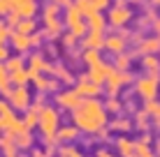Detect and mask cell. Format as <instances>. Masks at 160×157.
Returning <instances> with one entry per match:
<instances>
[{
  "instance_id": "19",
  "label": "cell",
  "mask_w": 160,
  "mask_h": 157,
  "mask_svg": "<svg viewBox=\"0 0 160 157\" xmlns=\"http://www.w3.org/2000/svg\"><path fill=\"white\" fill-rule=\"evenodd\" d=\"M132 127H139V129H144V132L151 127V125H148V113H146L144 109L135 113V122H132Z\"/></svg>"
},
{
  "instance_id": "41",
  "label": "cell",
  "mask_w": 160,
  "mask_h": 157,
  "mask_svg": "<svg viewBox=\"0 0 160 157\" xmlns=\"http://www.w3.org/2000/svg\"><path fill=\"white\" fill-rule=\"evenodd\" d=\"M0 127H2V120H0Z\"/></svg>"
},
{
  "instance_id": "16",
  "label": "cell",
  "mask_w": 160,
  "mask_h": 157,
  "mask_svg": "<svg viewBox=\"0 0 160 157\" xmlns=\"http://www.w3.org/2000/svg\"><path fill=\"white\" fill-rule=\"evenodd\" d=\"M112 65H114V69H118V72H125V69H130V65H132L130 53H128V51L118 53V56H116V60H114Z\"/></svg>"
},
{
  "instance_id": "31",
  "label": "cell",
  "mask_w": 160,
  "mask_h": 157,
  "mask_svg": "<svg viewBox=\"0 0 160 157\" xmlns=\"http://www.w3.org/2000/svg\"><path fill=\"white\" fill-rule=\"evenodd\" d=\"M56 14H58V7H56V5L47 7V19H56Z\"/></svg>"
},
{
  "instance_id": "27",
  "label": "cell",
  "mask_w": 160,
  "mask_h": 157,
  "mask_svg": "<svg viewBox=\"0 0 160 157\" xmlns=\"http://www.w3.org/2000/svg\"><path fill=\"white\" fill-rule=\"evenodd\" d=\"M53 72H56L58 76L63 79V81H65V83H72V74H70V72H68V69H65V67H56V69H53Z\"/></svg>"
},
{
  "instance_id": "12",
  "label": "cell",
  "mask_w": 160,
  "mask_h": 157,
  "mask_svg": "<svg viewBox=\"0 0 160 157\" xmlns=\"http://www.w3.org/2000/svg\"><path fill=\"white\" fill-rule=\"evenodd\" d=\"M58 104L63 106V109H70V111H74L77 106L81 104V97L74 93V90H68V93H63V95H58Z\"/></svg>"
},
{
  "instance_id": "18",
  "label": "cell",
  "mask_w": 160,
  "mask_h": 157,
  "mask_svg": "<svg viewBox=\"0 0 160 157\" xmlns=\"http://www.w3.org/2000/svg\"><path fill=\"white\" fill-rule=\"evenodd\" d=\"M81 58H84V62L88 65V67H91V65H95V62H100V60H102V53H100V48H86Z\"/></svg>"
},
{
  "instance_id": "42",
  "label": "cell",
  "mask_w": 160,
  "mask_h": 157,
  "mask_svg": "<svg viewBox=\"0 0 160 157\" xmlns=\"http://www.w3.org/2000/svg\"><path fill=\"white\" fill-rule=\"evenodd\" d=\"M9 157H14V155H9Z\"/></svg>"
},
{
  "instance_id": "28",
  "label": "cell",
  "mask_w": 160,
  "mask_h": 157,
  "mask_svg": "<svg viewBox=\"0 0 160 157\" xmlns=\"http://www.w3.org/2000/svg\"><path fill=\"white\" fill-rule=\"evenodd\" d=\"M60 153H63V157H84V155H81V153H79V150H77V148H72V145H68V148H63V150H60Z\"/></svg>"
},
{
  "instance_id": "9",
  "label": "cell",
  "mask_w": 160,
  "mask_h": 157,
  "mask_svg": "<svg viewBox=\"0 0 160 157\" xmlns=\"http://www.w3.org/2000/svg\"><path fill=\"white\" fill-rule=\"evenodd\" d=\"M102 85H104L102 90L107 93V97H118V93L125 88V83H123V74H121L118 69H114V72L107 76V81H104Z\"/></svg>"
},
{
  "instance_id": "6",
  "label": "cell",
  "mask_w": 160,
  "mask_h": 157,
  "mask_svg": "<svg viewBox=\"0 0 160 157\" xmlns=\"http://www.w3.org/2000/svg\"><path fill=\"white\" fill-rule=\"evenodd\" d=\"M112 72H114V65H112V62H104V60H100V62H95V65H91V67H88V79H91L93 83L102 85Z\"/></svg>"
},
{
  "instance_id": "35",
  "label": "cell",
  "mask_w": 160,
  "mask_h": 157,
  "mask_svg": "<svg viewBox=\"0 0 160 157\" xmlns=\"http://www.w3.org/2000/svg\"><path fill=\"white\" fill-rule=\"evenodd\" d=\"M153 155H156V157H160V139L156 141V148H153Z\"/></svg>"
},
{
  "instance_id": "30",
  "label": "cell",
  "mask_w": 160,
  "mask_h": 157,
  "mask_svg": "<svg viewBox=\"0 0 160 157\" xmlns=\"http://www.w3.org/2000/svg\"><path fill=\"white\" fill-rule=\"evenodd\" d=\"M151 28H153V32H156V37H160V16H156V19H153Z\"/></svg>"
},
{
  "instance_id": "34",
  "label": "cell",
  "mask_w": 160,
  "mask_h": 157,
  "mask_svg": "<svg viewBox=\"0 0 160 157\" xmlns=\"http://www.w3.org/2000/svg\"><path fill=\"white\" fill-rule=\"evenodd\" d=\"M42 60H40V58H35V67H42ZM35 74H37V69H32V72H30V76H35Z\"/></svg>"
},
{
  "instance_id": "37",
  "label": "cell",
  "mask_w": 160,
  "mask_h": 157,
  "mask_svg": "<svg viewBox=\"0 0 160 157\" xmlns=\"http://www.w3.org/2000/svg\"><path fill=\"white\" fill-rule=\"evenodd\" d=\"M98 157H114V155L107 153V150H98Z\"/></svg>"
},
{
  "instance_id": "8",
  "label": "cell",
  "mask_w": 160,
  "mask_h": 157,
  "mask_svg": "<svg viewBox=\"0 0 160 157\" xmlns=\"http://www.w3.org/2000/svg\"><path fill=\"white\" fill-rule=\"evenodd\" d=\"M74 93L79 95L81 99H86V97H100L102 95V85L93 83L88 76H81L79 83H77V88H74Z\"/></svg>"
},
{
  "instance_id": "21",
  "label": "cell",
  "mask_w": 160,
  "mask_h": 157,
  "mask_svg": "<svg viewBox=\"0 0 160 157\" xmlns=\"http://www.w3.org/2000/svg\"><path fill=\"white\" fill-rule=\"evenodd\" d=\"M144 111L148 113V118H153V120H156V118H160V102H158V97L156 99H148L146 104H144Z\"/></svg>"
},
{
  "instance_id": "4",
  "label": "cell",
  "mask_w": 160,
  "mask_h": 157,
  "mask_svg": "<svg viewBox=\"0 0 160 157\" xmlns=\"http://www.w3.org/2000/svg\"><path fill=\"white\" fill-rule=\"evenodd\" d=\"M68 28H70V32H72L74 37H84L86 30H88V25H86L84 16H81V12L77 7H72V5L68 7Z\"/></svg>"
},
{
  "instance_id": "1",
  "label": "cell",
  "mask_w": 160,
  "mask_h": 157,
  "mask_svg": "<svg viewBox=\"0 0 160 157\" xmlns=\"http://www.w3.org/2000/svg\"><path fill=\"white\" fill-rule=\"evenodd\" d=\"M107 122H109V113L104 111V104L98 97H86L74 109V125L86 134H98L100 129L107 127Z\"/></svg>"
},
{
  "instance_id": "15",
  "label": "cell",
  "mask_w": 160,
  "mask_h": 157,
  "mask_svg": "<svg viewBox=\"0 0 160 157\" xmlns=\"http://www.w3.org/2000/svg\"><path fill=\"white\" fill-rule=\"evenodd\" d=\"M116 150H118L121 157H135V141H130L125 136H118L116 139Z\"/></svg>"
},
{
  "instance_id": "26",
  "label": "cell",
  "mask_w": 160,
  "mask_h": 157,
  "mask_svg": "<svg viewBox=\"0 0 160 157\" xmlns=\"http://www.w3.org/2000/svg\"><path fill=\"white\" fill-rule=\"evenodd\" d=\"M47 25H49V30H51V32H49L51 37H56L58 32H60V23H58L56 19H47Z\"/></svg>"
},
{
  "instance_id": "23",
  "label": "cell",
  "mask_w": 160,
  "mask_h": 157,
  "mask_svg": "<svg viewBox=\"0 0 160 157\" xmlns=\"http://www.w3.org/2000/svg\"><path fill=\"white\" fill-rule=\"evenodd\" d=\"M12 102H14V106H19V109H23L26 104H28V93H26L23 88H19L16 93L12 95Z\"/></svg>"
},
{
  "instance_id": "17",
  "label": "cell",
  "mask_w": 160,
  "mask_h": 157,
  "mask_svg": "<svg viewBox=\"0 0 160 157\" xmlns=\"http://www.w3.org/2000/svg\"><path fill=\"white\" fill-rule=\"evenodd\" d=\"M107 129H114V132H128V129H132V120H130V118H114L112 125H109Z\"/></svg>"
},
{
  "instance_id": "2",
  "label": "cell",
  "mask_w": 160,
  "mask_h": 157,
  "mask_svg": "<svg viewBox=\"0 0 160 157\" xmlns=\"http://www.w3.org/2000/svg\"><path fill=\"white\" fill-rule=\"evenodd\" d=\"M135 93L144 102L156 99L158 93H160V79H153V76H148V74H146V76L135 79Z\"/></svg>"
},
{
  "instance_id": "14",
  "label": "cell",
  "mask_w": 160,
  "mask_h": 157,
  "mask_svg": "<svg viewBox=\"0 0 160 157\" xmlns=\"http://www.w3.org/2000/svg\"><path fill=\"white\" fill-rule=\"evenodd\" d=\"M104 44V32H91L86 30L84 35V48H102Z\"/></svg>"
},
{
  "instance_id": "29",
  "label": "cell",
  "mask_w": 160,
  "mask_h": 157,
  "mask_svg": "<svg viewBox=\"0 0 160 157\" xmlns=\"http://www.w3.org/2000/svg\"><path fill=\"white\" fill-rule=\"evenodd\" d=\"M91 2H93V7H95L98 12H102V9L109 7V2H112V0H91Z\"/></svg>"
},
{
  "instance_id": "43",
  "label": "cell",
  "mask_w": 160,
  "mask_h": 157,
  "mask_svg": "<svg viewBox=\"0 0 160 157\" xmlns=\"http://www.w3.org/2000/svg\"><path fill=\"white\" fill-rule=\"evenodd\" d=\"M158 60H160V56H158Z\"/></svg>"
},
{
  "instance_id": "5",
  "label": "cell",
  "mask_w": 160,
  "mask_h": 157,
  "mask_svg": "<svg viewBox=\"0 0 160 157\" xmlns=\"http://www.w3.org/2000/svg\"><path fill=\"white\" fill-rule=\"evenodd\" d=\"M130 58H142V56H148V53H160V39L158 37H144V39L137 42L135 51H128Z\"/></svg>"
},
{
  "instance_id": "40",
  "label": "cell",
  "mask_w": 160,
  "mask_h": 157,
  "mask_svg": "<svg viewBox=\"0 0 160 157\" xmlns=\"http://www.w3.org/2000/svg\"><path fill=\"white\" fill-rule=\"evenodd\" d=\"M130 2H144V0H130Z\"/></svg>"
},
{
  "instance_id": "32",
  "label": "cell",
  "mask_w": 160,
  "mask_h": 157,
  "mask_svg": "<svg viewBox=\"0 0 160 157\" xmlns=\"http://www.w3.org/2000/svg\"><path fill=\"white\" fill-rule=\"evenodd\" d=\"M32 125H37V116H35V113H28V118H26V127H32Z\"/></svg>"
},
{
  "instance_id": "25",
  "label": "cell",
  "mask_w": 160,
  "mask_h": 157,
  "mask_svg": "<svg viewBox=\"0 0 160 157\" xmlns=\"http://www.w3.org/2000/svg\"><path fill=\"white\" fill-rule=\"evenodd\" d=\"M77 134H79V129H77V127H63L58 132V139H60V141H74Z\"/></svg>"
},
{
  "instance_id": "33",
  "label": "cell",
  "mask_w": 160,
  "mask_h": 157,
  "mask_svg": "<svg viewBox=\"0 0 160 157\" xmlns=\"http://www.w3.org/2000/svg\"><path fill=\"white\" fill-rule=\"evenodd\" d=\"M74 42H77V37L72 35V32H70V35L65 37V46H74Z\"/></svg>"
},
{
  "instance_id": "38",
  "label": "cell",
  "mask_w": 160,
  "mask_h": 157,
  "mask_svg": "<svg viewBox=\"0 0 160 157\" xmlns=\"http://www.w3.org/2000/svg\"><path fill=\"white\" fill-rule=\"evenodd\" d=\"M153 125H156V129H160V118H156V120H153Z\"/></svg>"
},
{
  "instance_id": "3",
  "label": "cell",
  "mask_w": 160,
  "mask_h": 157,
  "mask_svg": "<svg viewBox=\"0 0 160 157\" xmlns=\"http://www.w3.org/2000/svg\"><path fill=\"white\" fill-rule=\"evenodd\" d=\"M132 9L128 7V5H114V7H109V12H107V23L112 25V28H123V25H128L130 21H132Z\"/></svg>"
},
{
  "instance_id": "22",
  "label": "cell",
  "mask_w": 160,
  "mask_h": 157,
  "mask_svg": "<svg viewBox=\"0 0 160 157\" xmlns=\"http://www.w3.org/2000/svg\"><path fill=\"white\" fill-rule=\"evenodd\" d=\"M121 109H123V102L118 97H107V102H104V111L107 113H121Z\"/></svg>"
},
{
  "instance_id": "7",
  "label": "cell",
  "mask_w": 160,
  "mask_h": 157,
  "mask_svg": "<svg viewBox=\"0 0 160 157\" xmlns=\"http://www.w3.org/2000/svg\"><path fill=\"white\" fill-rule=\"evenodd\" d=\"M37 122H40L42 132L47 134V136H53L56 129H58V113L53 111V109H44L40 113V118H37Z\"/></svg>"
},
{
  "instance_id": "20",
  "label": "cell",
  "mask_w": 160,
  "mask_h": 157,
  "mask_svg": "<svg viewBox=\"0 0 160 157\" xmlns=\"http://www.w3.org/2000/svg\"><path fill=\"white\" fill-rule=\"evenodd\" d=\"M74 7L79 9L81 16H86V19H88L91 14H95V12H98V9L93 7V2H91V0H77V5H74Z\"/></svg>"
},
{
  "instance_id": "24",
  "label": "cell",
  "mask_w": 160,
  "mask_h": 157,
  "mask_svg": "<svg viewBox=\"0 0 160 157\" xmlns=\"http://www.w3.org/2000/svg\"><path fill=\"white\" fill-rule=\"evenodd\" d=\"M135 157H156V155H153V150L148 148V143L135 141Z\"/></svg>"
},
{
  "instance_id": "39",
  "label": "cell",
  "mask_w": 160,
  "mask_h": 157,
  "mask_svg": "<svg viewBox=\"0 0 160 157\" xmlns=\"http://www.w3.org/2000/svg\"><path fill=\"white\" fill-rule=\"evenodd\" d=\"M151 5L153 7H160V0H151Z\"/></svg>"
},
{
  "instance_id": "13",
  "label": "cell",
  "mask_w": 160,
  "mask_h": 157,
  "mask_svg": "<svg viewBox=\"0 0 160 157\" xmlns=\"http://www.w3.org/2000/svg\"><path fill=\"white\" fill-rule=\"evenodd\" d=\"M86 25H88L91 32H104V28H107V19H104V14L95 12V14H91L86 19Z\"/></svg>"
},
{
  "instance_id": "11",
  "label": "cell",
  "mask_w": 160,
  "mask_h": 157,
  "mask_svg": "<svg viewBox=\"0 0 160 157\" xmlns=\"http://www.w3.org/2000/svg\"><path fill=\"white\" fill-rule=\"evenodd\" d=\"M139 65H142V69H146V74H148V76L160 79V60H158V56H156V53L142 56V58H139Z\"/></svg>"
},
{
  "instance_id": "10",
  "label": "cell",
  "mask_w": 160,
  "mask_h": 157,
  "mask_svg": "<svg viewBox=\"0 0 160 157\" xmlns=\"http://www.w3.org/2000/svg\"><path fill=\"white\" fill-rule=\"evenodd\" d=\"M102 48H104V51H109V53H114V56H118V53H123L125 48H128V42H125V39H121L116 32H112V35H107V37H104V44H102Z\"/></svg>"
},
{
  "instance_id": "44",
  "label": "cell",
  "mask_w": 160,
  "mask_h": 157,
  "mask_svg": "<svg viewBox=\"0 0 160 157\" xmlns=\"http://www.w3.org/2000/svg\"><path fill=\"white\" fill-rule=\"evenodd\" d=\"M158 39H160V37H158Z\"/></svg>"
},
{
  "instance_id": "36",
  "label": "cell",
  "mask_w": 160,
  "mask_h": 157,
  "mask_svg": "<svg viewBox=\"0 0 160 157\" xmlns=\"http://www.w3.org/2000/svg\"><path fill=\"white\" fill-rule=\"evenodd\" d=\"M28 30H32V23H23L21 25V32H28Z\"/></svg>"
}]
</instances>
